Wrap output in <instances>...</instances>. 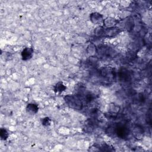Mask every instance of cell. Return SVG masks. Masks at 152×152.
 Listing matches in <instances>:
<instances>
[{
    "label": "cell",
    "instance_id": "4fadbf2b",
    "mask_svg": "<svg viewBox=\"0 0 152 152\" xmlns=\"http://www.w3.org/2000/svg\"><path fill=\"white\" fill-rule=\"evenodd\" d=\"M42 125L44 126H48L51 124V119L49 117H45L41 119Z\"/></svg>",
    "mask_w": 152,
    "mask_h": 152
},
{
    "label": "cell",
    "instance_id": "8fae6325",
    "mask_svg": "<svg viewBox=\"0 0 152 152\" xmlns=\"http://www.w3.org/2000/svg\"><path fill=\"white\" fill-rule=\"evenodd\" d=\"M0 137L1 139L2 140H6L8 137H9V134L8 131H7L6 129L2 128L0 130Z\"/></svg>",
    "mask_w": 152,
    "mask_h": 152
},
{
    "label": "cell",
    "instance_id": "3957f363",
    "mask_svg": "<svg viewBox=\"0 0 152 152\" xmlns=\"http://www.w3.org/2000/svg\"><path fill=\"white\" fill-rule=\"evenodd\" d=\"M119 111V107L114 103H110L107 106V113L108 117H115L116 116Z\"/></svg>",
    "mask_w": 152,
    "mask_h": 152
},
{
    "label": "cell",
    "instance_id": "30bf717a",
    "mask_svg": "<svg viewBox=\"0 0 152 152\" xmlns=\"http://www.w3.org/2000/svg\"><path fill=\"white\" fill-rule=\"evenodd\" d=\"M132 134H134V137L137 139H141L143 136V130L140 126H135L134 127Z\"/></svg>",
    "mask_w": 152,
    "mask_h": 152
},
{
    "label": "cell",
    "instance_id": "7a4b0ae2",
    "mask_svg": "<svg viewBox=\"0 0 152 152\" xmlns=\"http://www.w3.org/2000/svg\"><path fill=\"white\" fill-rule=\"evenodd\" d=\"M90 20L94 24H103L104 18L103 15L97 12H94L90 14Z\"/></svg>",
    "mask_w": 152,
    "mask_h": 152
},
{
    "label": "cell",
    "instance_id": "52a82bcc",
    "mask_svg": "<svg viewBox=\"0 0 152 152\" xmlns=\"http://www.w3.org/2000/svg\"><path fill=\"white\" fill-rule=\"evenodd\" d=\"M26 110L30 115H35L39 110V107L35 103H28L26 106Z\"/></svg>",
    "mask_w": 152,
    "mask_h": 152
},
{
    "label": "cell",
    "instance_id": "9c48e42d",
    "mask_svg": "<svg viewBox=\"0 0 152 152\" xmlns=\"http://www.w3.org/2000/svg\"><path fill=\"white\" fill-rule=\"evenodd\" d=\"M66 87L64 84L62 82L57 83L53 88V91L56 93H61L65 91Z\"/></svg>",
    "mask_w": 152,
    "mask_h": 152
},
{
    "label": "cell",
    "instance_id": "5b68a950",
    "mask_svg": "<svg viewBox=\"0 0 152 152\" xmlns=\"http://www.w3.org/2000/svg\"><path fill=\"white\" fill-rule=\"evenodd\" d=\"M33 55V49L31 48H25L21 53V58L23 61L30 59Z\"/></svg>",
    "mask_w": 152,
    "mask_h": 152
},
{
    "label": "cell",
    "instance_id": "ba28073f",
    "mask_svg": "<svg viewBox=\"0 0 152 152\" xmlns=\"http://www.w3.org/2000/svg\"><path fill=\"white\" fill-rule=\"evenodd\" d=\"M116 134L120 137H125L128 134V129L124 126H118L115 129Z\"/></svg>",
    "mask_w": 152,
    "mask_h": 152
},
{
    "label": "cell",
    "instance_id": "6da1fadb",
    "mask_svg": "<svg viewBox=\"0 0 152 152\" xmlns=\"http://www.w3.org/2000/svg\"><path fill=\"white\" fill-rule=\"evenodd\" d=\"M64 100L67 105L74 109L81 110L83 108V102L78 95L68 94L65 96Z\"/></svg>",
    "mask_w": 152,
    "mask_h": 152
},
{
    "label": "cell",
    "instance_id": "277c9868",
    "mask_svg": "<svg viewBox=\"0 0 152 152\" xmlns=\"http://www.w3.org/2000/svg\"><path fill=\"white\" fill-rule=\"evenodd\" d=\"M121 30H120L119 28L114 27H111V28H106L104 30L103 34L107 37H112L116 36L118 34Z\"/></svg>",
    "mask_w": 152,
    "mask_h": 152
},
{
    "label": "cell",
    "instance_id": "8992f818",
    "mask_svg": "<svg viewBox=\"0 0 152 152\" xmlns=\"http://www.w3.org/2000/svg\"><path fill=\"white\" fill-rule=\"evenodd\" d=\"M119 21L113 17H107L104 19L103 24L106 28H111L116 27Z\"/></svg>",
    "mask_w": 152,
    "mask_h": 152
},
{
    "label": "cell",
    "instance_id": "5bb4252c",
    "mask_svg": "<svg viewBox=\"0 0 152 152\" xmlns=\"http://www.w3.org/2000/svg\"><path fill=\"white\" fill-rule=\"evenodd\" d=\"M104 28L103 27L101 26H98L94 30V34L97 36H101L102 34H103V33H104Z\"/></svg>",
    "mask_w": 152,
    "mask_h": 152
},
{
    "label": "cell",
    "instance_id": "7c38bea8",
    "mask_svg": "<svg viewBox=\"0 0 152 152\" xmlns=\"http://www.w3.org/2000/svg\"><path fill=\"white\" fill-rule=\"evenodd\" d=\"M87 48V52L90 55H93L96 53V46L93 43L90 44Z\"/></svg>",
    "mask_w": 152,
    "mask_h": 152
}]
</instances>
